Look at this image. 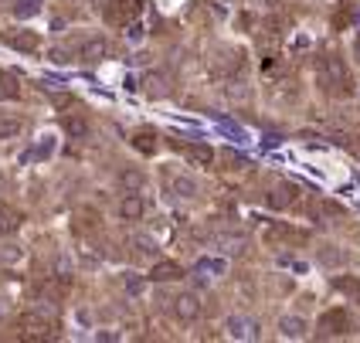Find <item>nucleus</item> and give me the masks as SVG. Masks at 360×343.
<instances>
[{"label": "nucleus", "mask_w": 360, "mask_h": 343, "mask_svg": "<svg viewBox=\"0 0 360 343\" xmlns=\"http://www.w3.org/2000/svg\"><path fill=\"white\" fill-rule=\"evenodd\" d=\"M198 268H200V272H214V276H224V272H228V262H221V259H200Z\"/></svg>", "instance_id": "6ab92c4d"}, {"label": "nucleus", "mask_w": 360, "mask_h": 343, "mask_svg": "<svg viewBox=\"0 0 360 343\" xmlns=\"http://www.w3.org/2000/svg\"><path fill=\"white\" fill-rule=\"evenodd\" d=\"M0 41H7L11 48H18V51H38V34H31V31H7V34H0Z\"/></svg>", "instance_id": "ddd939ff"}, {"label": "nucleus", "mask_w": 360, "mask_h": 343, "mask_svg": "<svg viewBox=\"0 0 360 343\" xmlns=\"http://www.w3.org/2000/svg\"><path fill=\"white\" fill-rule=\"evenodd\" d=\"M146 92H150V99H167L174 92V75L170 72H153L146 79Z\"/></svg>", "instance_id": "9b49d317"}, {"label": "nucleus", "mask_w": 360, "mask_h": 343, "mask_svg": "<svg viewBox=\"0 0 360 343\" xmlns=\"http://www.w3.org/2000/svg\"><path fill=\"white\" fill-rule=\"evenodd\" d=\"M14 14H18V18H31V14H38V0H18Z\"/></svg>", "instance_id": "412c9836"}, {"label": "nucleus", "mask_w": 360, "mask_h": 343, "mask_svg": "<svg viewBox=\"0 0 360 343\" xmlns=\"http://www.w3.org/2000/svg\"><path fill=\"white\" fill-rule=\"evenodd\" d=\"M61 129L72 136V140H85L89 136V116L85 112H72V116H61Z\"/></svg>", "instance_id": "f8f14e48"}, {"label": "nucleus", "mask_w": 360, "mask_h": 343, "mask_svg": "<svg viewBox=\"0 0 360 343\" xmlns=\"http://www.w3.org/2000/svg\"><path fill=\"white\" fill-rule=\"evenodd\" d=\"M20 330H24V337L27 340H51V337H58V313L51 309V306H34V309H27L24 316H20Z\"/></svg>", "instance_id": "f257e3e1"}, {"label": "nucleus", "mask_w": 360, "mask_h": 343, "mask_svg": "<svg viewBox=\"0 0 360 343\" xmlns=\"http://www.w3.org/2000/svg\"><path fill=\"white\" fill-rule=\"evenodd\" d=\"M18 224H20V214L14 211V207H11V204L0 201V238H4L7 231H14Z\"/></svg>", "instance_id": "2eb2a0df"}, {"label": "nucleus", "mask_w": 360, "mask_h": 343, "mask_svg": "<svg viewBox=\"0 0 360 343\" xmlns=\"http://www.w3.org/2000/svg\"><path fill=\"white\" fill-rule=\"evenodd\" d=\"M143 0H120V18H136Z\"/></svg>", "instance_id": "4be33fe9"}, {"label": "nucleus", "mask_w": 360, "mask_h": 343, "mask_svg": "<svg viewBox=\"0 0 360 343\" xmlns=\"http://www.w3.org/2000/svg\"><path fill=\"white\" fill-rule=\"evenodd\" d=\"M320 89L326 96H350L354 79H350L340 55H323L320 58Z\"/></svg>", "instance_id": "f03ea898"}, {"label": "nucleus", "mask_w": 360, "mask_h": 343, "mask_svg": "<svg viewBox=\"0 0 360 343\" xmlns=\"http://www.w3.org/2000/svg\"><path fill=\"white\" fill-rule=\"evenodd\" d=\"M279 330H282V337H292V340H296V337L306 333V323H302L300 316H285V320L279 323Z\"/></svg>", "instance_id": "a211bd4d"}, {"label": "nucleus", "mask_w": 360, "mask_h": 343, "mask_svg": "<svg viewBox=\"0 0 360 343\" xmlns=\"http://www.w3.org/2000/svg\"><path fill=\"white\" fill-rule=\"evenodd\" d=\"M133 146H136L140 153H153V150H157V133H150V129H140V133L133 136Z\"/></svg>", "instance_id": "f3484780"}, {"label": "nucleus", "mask_w": 360, "mask_h": 343, "mask_svg": "<svg viewBox=\"0 0 360 343\" xmlns=\"http://www.w3.org/2000/svg\"><path fill=\"white\" fill-rule=\"evenodd\" d=\"M228 333H231L235 340H255V337H259V323H255L252 316L235 313V316H228Z\"/></svg>", "instance_id": "1a4fd4ad"}, {"label": "nucleus", "mask_w": 360, "mask_h": 343, "mask_svg": "<svg viewBox=\"0 0 360 343\" xmlns=\"http://www.w3.org/2000/svg\"><path fill=\"white\" fill-rule=\"evenodd\" d=\"M300 201V187L289 181H279L272 190H269V204L272 207H279V211H285V207H292V204Z\"/></svg>", "instance_id": "423d86ee"}, {"label": "nucleus", "mask_w": 360, "mask_h": 343, "mask_svg": "<svg viewBox=\"0 0 360 343\" xmlns=\"http://www.w3.org/2000/svg\"><path fill=\"white\" fill-rule=\"evenodd\" d=\"M20 129H24V119H18V116H0V140L18 136Z\"/></svg>", "instance_id": "dca6fc26"}, {"label": "nucleus", "mask_w": 360, "mask_h": 343, "mask_svg": "<svg viewBox=\"0 0 360 343\" xmlns=\"http://www.w3.org/2000/svg\"><path fill=\"white\" fill-rule=\"evenodd\" d=\"M105 51H109V41L105 38H85L79 44V58L85 61V65H96V61L105 58Z\"/></svg>", "instance_id": "9d476101"}, {"label": "nucleus", "mask_w": 360, "mask_h": 343, "mask_svg": "<svg viewBox=\"0 0 360 343\" xmlns=\"http://www.w3.org/2000/svg\"><path fill=\"white\" fill-rule=\"evenodd\" d=\"M146 214V198H140V190H126V198L120 201V218L122 221H140Z\"/></svg>", "instance_id": "0eeeda50"}, {"label": "nucleus", "mask_w": 360, "mask_h": 343, "mask_svg": "<svg viewBox=\"0 0 360 343\" xmlns=\"http://www.w3.org/2000/svg\"><path fill=\"white\" fill-rule=\"evenodd\" d=\"M180 276H184V268H180L177 262H157L153 265V272H150L153 283H177Z\"/></svg>", "instance_id": "4468645a"}, {"label": "nucleus", "mask_w": 360, "mask_h": 343, "mask_svg": "<svg viewBox=\"0 0 360 343\" xmlns=\"http://www.w3.org/2000/svg\"><path fill=\"white\" fill-rule=\"evenodd\" d=\"M177 150L194 163V167H211L214 163V150L207 143H177Z\"/></svg>", "instance_id": "6e6552de"}, {"label": "nucleus", "mask_w": 360, "mask_h": 343, "mask_svg": "<svg viewBox=\"0 0 360 343\" xmlns=\"http://www.w3.org/2000/svg\"><path fill=\"white\" fill-rule=\"evenodd\" d=\"M120 183H122V187H129V190H140V187H143V174H136V170H126V174H120Z\"/></svg>", "instance_id": "aec40b11"}, {"label": "nucleus", "mask_w": 360, "mask_h": 343, "mask_svg": "<svg viewBox=\"0 0 360 343\" xmlns=\"http://www.w3.org/2000/svg\"><path fill=\"white\" fill-rule=\"evenodd\" d=\"M323 337H343V333H350V316L343 313V309H326L320 316V323H316Z\"/></svg>", "instance_id": "7ed1b4c3"}, {"label": "nucleus", "mask_w": 360, "mask_h": 343, "mask_svg": "<svg viewBox=\"0 0 360 343\" xmlns=\"http://www.w3.org/2000/svg\"><path fill=\"white\" fill-rule=\"evenodd\" d=\"M0 85H4V96H18V79L11 72H0Z\"/></svg>", "instance_id": "5701e85b"}, {"label": "nucleus", "mask_w": 360, "mask_h": 343, "mask_svg": "<svg viewBox=\"0 0 360 343\" xmlns=\"http://www.w3.org/2000/svg\"><path fill=\"white\" fill-rule=\"evenodd\" d=\"M0 4H4V0H0Z\"/></svg>", "instance_id": "b1692460"}, {"label": "nucleus", "mask_w": 360, "mask_h": 343, "mask_svg": "<svg viewBox=\"0 0 360 343\" xmlns=\"http://www.w3.org/2000/svg\"><path fill=\"white\" fill-rule=\"evenodd\" d=\"M163 181L170 187L174 198H198L200 183L191 177V174H177V170H163Z\"/></svg>", "instance_id": "20e7f679"}, {"label": "nucleus", "mask_w": 360, "mask_h": 343, "mask_svg": "<svg viewBox=\"0 0 360 343\" xmlns=\"http://www.w3.org/2000/svg\"><path fill=\"white\" fill-rule=\"evenodd\" d=\"M174 316H177L180 323H194L200 316V299L194 292H180V296H174Z\"/></svg>", "instance_id": "39448f33"}]
</instances>
